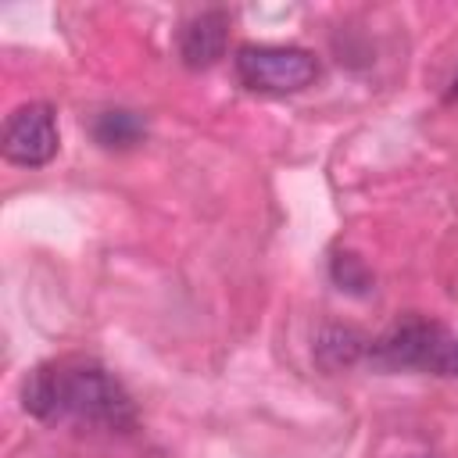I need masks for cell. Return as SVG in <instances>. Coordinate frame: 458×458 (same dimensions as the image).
Segmentation results:
<instances>
[{
	"label": "cell",
	"instance_id": "6da1fadb",
	"mask_svg": "<svg viewBox=\"0 0 458 458\" xmlns=\"http://www.w3.org/2000/svg\"><path fill=\"white\" fill-rule=\"evenodd\" d=\"M21 404L43 422H79L97 429H132L136 404L129 390L93 358H54L21 383Z\"/></svg>",
	"mask_w": 458,
	"mask_h": 458
},
{
	"label": "cell",
	"instance_id": "7a4b0ae2",
	"mask_svg": "<svg viewBox=\"0 0 458 458\" xmlns=\"http://www.w3.org/2000/svg\"><path fill=\"white\" fill-rule=\"evenodd\" d=\"M236 75L254 93H301L318 79V57L304 47L243 43L236 50Z\"/></svg>",
	"mask_w": 458,
	"mask_h": 458
},
{
	"label": "cell",
	"instance_id": "3957f363",
	"mask_svg": "<svg viewBox=\"0 0 458 458\" xmlns=\"http://www.w3.org/2000/svg\"><path fill=\"white\" fill-rule=\"evenodd\" d=\"M369 354L383 369H422L437 376H451V354L454 336L440 322L426 318H404L390 333L369 344Z\"/></svg>",
	"mask_w": 458,
	"mask_h": 458
},
{
	"label": "cell",
	"instance_id": "277c9868",
	"mask_svg": "<svg viewBox=\"0 0 458 458\" xmlns=\"http://www.w3.org/2000/svg\"><path fill=\"white\" fill-rule=\"evenodd\" d=\"M57 143H61L57 118H54V107L43 104V100L14 107L7 114V122H4V132H0V150L18 168L47 165L57 154Z\"/></svg>",
	"mask_w": 458,
	"mask_h": 458
},
{
	"label": "cell",
	"instance_id": "5b68a950",
	"mask_svg": "<svg viewBox=\"0 0 458 458\" xmlns=\"http://www.w3.org/2000/svg\"><path fill=\"white\" fill-rule=\"evenodd\" d=\"M225 43H229V14L211 7V11L193 14L182 25V32H179V57H182L186 68L200 72V68H211L225 54Z\"/></svg>",
	"mask_w": 458,
	"mask_h": 458
},
{
	"label": "cell",
	"instance_id": "8992f818",
	"mask_svg": "<svg viewBox=\"0 0 458 458\" xmlns=\"http://www.w3.org/2000/svg\"><path fill=\"white\" fill-rule=\"evenodd\" d=\"M147 136V125L136 111H125V107H107L93 118V140L104 147V150H129L136 147L140 140Z\"/></svg>",
	"mask_w": 458,
	"mask_h": 458
},
{
	"label": "cell",
	"instance_id": "52a82bcc",
	"mask_svg": "<svg viewBox=\"0 0 458 458\" xmlns=\"http://www.w3.org/2000/svg\"><path fill=\"white\" fill-rule=\"evenodd\" d=\"M333 283H336L340 290L365 293V290L372 286V276H369V268L361 265V258L340 250V254H333Z\"/></svg>",
	"mask_w": 458,
	"mask_h": 458
},
{
	"label": "cell",
	"instance_id": "ba28073f",
	"mask_svg": "<svg viewBox=\"0 0 458 458\" xmlns=\"http://www.w3.org/2000/svg\"><path fill=\"white\" fill-rule=\"evenodd\" d=\"M451 376H458V336H454V354H451Z\"/></svg>",
	"mask_w": 458,
	"mask_h": 458
},
{
	"label": "cell",
	"instance_id": "9c48e42d",
	"mask_svg": "<svg viewBox=\"0 0 458 458\" xmlns=\"http://www.w3.org/2000/svg\"><path fill=\"white\" fill-rule=\"evenodd\" d=\"M447 100H458V75L451 79V89H447Z\"/></svg>",
	"mask_w": 458,
	"mask_h": 458
}]
</instances>
